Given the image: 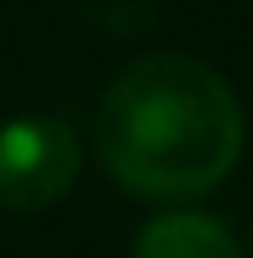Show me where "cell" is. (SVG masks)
Masks as SVG:
<instances>
[{
  "label": "cell",
  "mask_w": 253,
  "mask_h": 258,
  "mask_svg": "<svg viewBox=\"0 0 253 258\" xmlns=\"http://www.w3.org/2000/svg\"><path fill=\"white\" fill-rule=\"evenodd\" d=\"M85 143L64 116L32 111L0 126V211L37 216L58 206L79 179Z\"/></svg>",
  "instance_id": "cell-2"
},
{
  "label": "cell",
  "mask_w": 253,
  "mask_h": 258,
  "mask_svg": "<svg viewBox=\"0 0 253 258\" xmlns=\"http://www.w3.org/2000/svg\"><path fill=\"white\" fill-rule=\"evenodd\" d=\"M95 153L126 195L195 201L243 158V105L211 63L148 53L100 95Z\"/></svg>",
  "instance_id": "cell-1"
},
{
  "label": "cell",
  "mask_w": 253,
  "mask_h": 258,
  "mask_svg": "<svg viewBox=\"0 0 253 258\" xmlns=\"http://www.w3.org/2000/svg\"><path fill=\"white\" fill-rule=\"evenodd\" d=\"M132 258H243V248L206 211H169L143 221V232L132 237Z\"/></svg>",
  "instance_id": "cell-3"
}]
</instances>
